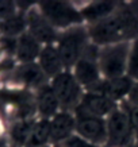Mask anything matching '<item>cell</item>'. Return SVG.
Returning a JSON list of instances; mask_svg holds the SVG:
<instances>
[{"label": "cell", "mask_w": 138, "mask_h": 147, "mask_svg": "<svg viewBox=\"0 0 138 147\" xmlns=\"http://www.w3.org/2000/svg\"><path fill=\"white\" fill-rule=\"evenodd\" d=\"M108 142L107 147H130L135 142L131 109L122 102L106 117Z\"/></svg>", "instance_id": "cell-4"}, {"label": "cell", "mask_w": 138, "mask_h": 147, "mask_svg": "<svg viewBox=\"0 0 138 147\" xmlns=\"http://www.w3.org/2000/svg\"><path fill=\"white\" fill-rule=\"evenodd\" d=\"M41 50H42V45L27 31L23 32L18 38L16 57L22 63L37 62L41 54Z\"/></svg>", "instance_id": "cell-17"}, {"label": "cell", "mask_w": 138, "mask_h": 147, "mask_svg": "<svg viewBox=\"0 0 138 147\" xmlns=\"http://www.w3.org/2000/svg\"><path fill=\"white\" fill-rule=\"evenodd\" d=\"M126 76H129L133 81H138V38L130 42V53Z\"/></svg>", "instance_id": "cell-21"}, {"label": "cell", "mask_w": 138, "mask_h": 147, "mask_svg": "<svg viewBox=\"0 0 138 147\" xmlns=\"http://www.w3.org/2000/svg\"><path fill=\"white\" fill-rule=\"evenodd\" d=\"M119 104H116L114 100L106 96L100 90H92V92H85L83 96L79 108L76 109L75 113H84V115L98 116L104 117L110 115Z\"/></svg>", "instance_id": "cell-10"}, {"label": "cell", "mask_w": 138, "mask_h": 147, "mask_svg": "<svg viewBox=\"0 0 138 147\" xmlns=\"http://www.w3.org/2000/svg\"><path fill=\"white\" fill-rule=\"evenodd\" d=\"M125 102L129 105L130 109L138 111V81H134L133 88L130 90V93H129V96H127Z\"/></svg>", "instance_id": "cell-22"}, {"label": "cell", "mask_w": 138, "mask_h": 147, "mask_svg": "<svg viewBox=\"0 0 138 147\" xmlns=\"http://www.w3.org/2000/svg\"><path fill=\"white\" fill-rule=\"evenodd\" d=\"M80 8L83 20L87 26L100 22L114 13L119 7L120 1L116 0H92V1H76Z\"/></svg>", "instance_id": "cell-12"}, {"label": "cell", "mask_w": 138, "mask_h": 147, "mask_svg": "<svg viewBox=\"0 0 138 147\" xmlns=\"http://www.w3.org/2000/svg\"><path fill=\"white\" fill-rule=\"evenodd\" d=\"M27 20V32L34 36L42 46L54 45L58 38V32L50 22L44 16V13L39 11L37 3L26 12Z\"/></svg>", "instance_id": "cell-9"}, {"label": "cell", "mask_w": 138, "mask_h": 147, "mask_svg": "<svg viewBox=\"0 0 138 147\" xmlns=\"http://www.w3.org/2000/svg\"><path fill=\"white\" fill-rule=\"evenodd\" d=\"M35 94V107H37V117L38 119H53L58 112L61 111L60 101L54 93L50 82L41 86L39 89L34 92Z\"/></svg>", "instance_id": "cell-13"}, {"label": "cell", "mask_w": 138, "mask_h": 147, "mask_svg": "<svg viewBox=\"0 0 138 147\" xmlns=\"http://www.w3.org/2000/svg\"><path fill=\"white\" fill-rule=\"evenodd\" d=\"M76 115V135L99 147H107L108 132L107 120L104 117L75 113Z\"/></svg>", "instance_id": "cell-8"}, {"label": "cell", "mask_w": 138, "mask_h": 147, "mask_svg": "<svg viewBox=\"0 0 138 147\" xmlns=\"http://www.w3.org/2000/svg\"><path fill=\"white\" fill-rule=\"evenodd\" d=\"M48 144H50V120L37 117L24 147H44Z\"/></svg>", "instance_id": "cell-18"}, {"label": "cell", "mask_w": 138, "mask_h": 147, "mask_svg": "<svg viewBox=\"0 0 138 147\" xmlns=\"http://www.w3.org/2000/svg\"><path fill=\"white\" fill-rule=\"evenodd\" d=\"M50 85L60 101L61 111L73 112L79 108L85 90L79 84L71 70H64L61 74L50 80Z\"/></svg>", "instance_id": "cell-7"}, {"label": "cell", "mask_w": 138, "mask_h": 147, "mask_svg": "<svg viewBox=\"0 0 138 147\" xmlns=\"http://www.w3.org/2000/svg\"><path fill=\"white\" fill-rule=\"evenodd\" d=\"M15 78L27 86L33 89V92H35L37 89H39L41 86L46 85L50 82V80L46 77L44 70L39 67V65L37 62L31 63H22L20 66L16 69L15 73Z\"/></svg>", "instance_id": "cell-15"}, {"label": "cell", "mask_w": 138, "mask_h": 147, "mask_svg": "<svg viewBox=\"0 0 138 147\" xmlns=\"http://www.w3.org/2000/svg\"><path fill=\"white\" fill-rule=\"evenodd\" d=\"M37 5L57 31H63L79 24H85L76 1L48 0V1H39L37 3Z\"/></svg>", "instance_id": "cell-3"}, {"label": "cell", "mask_w": 138, "mask_h": 147, "mask_svg": "<svg viewBox=\"0 0 138 147\" xmlns=\"http://www.w3.org/2000/svg\"><path fill=\"white\" fill-rule=\"evenodd\" d=\"M54 45L60 53L65 70H72L87 47L91 45L87 24H79L60 31Z\"/></svg>", "instance_id": "cell-2"}, {"label": "cell", "mask_w": 138, "mask_h": 147, "mask_svg": "<svg viewBox=\"0 0 138 147\" xmlns=\"http://www.w3.org/2000/svg\"><path fill=\"white\" fill-rule=\"evenodd\" d=\"M37 63L39 65V67L44 70V73L49 80H53L54 77H57L58 74H61L65 70L56 45L42 46V50H41Z\"/></svg>", "instance_id": "cell-14"}, {"label": "cell", "mask_w": 138, "mask_h": 147, "mask_svg": "<svg viewBox=\"0 0 138 147\" xmlns=\"http://www.w3.org/2000/svg\"><path fill=\"white\" fill-rule=\"evenodd\" d=\"M44 147H54V146H52V144H48V146H44Z\"/></svg>", "instance_id": "cell-27"}, {"label": "cell", "mask_w": 138, "mask_h": 147, "mask_svg": "<svg viewBox=\"0 0 138 147\" xmlns=\"http://www.w3.org/2000/svg\"><path fill=\"white\" fill-rule=\"evenodd\" d=\"M127 107H129V105H127ZM131 117H133L134 136H135V140L138 142V111H133V109H131Z\"/></svg>", "instance_id": "cell-25"}, {"label": "cell", "mask_w": 138, "mask_h": 147, "mask_svg": "<svg viewBox=\"0 0 138 147\" xmlns=\"http://www.w3.org/2000/svg\"><path fill=\"white\" fill-rule=\"evenodd\" d=\"M26 28L27 20L24 12L15 13L0 23V30L4 32L5 36H12V38H15L16 35L20 36L23 32H26Z\"/></svg>", "instance_id": "cell-19"}, {"label": "cell", "mask_w": 138, "mask_h": 147, "mask_svg": "<svg viewBox=\"0 0 138 147\" xmlns=\"http://www.w3.org/2000/svg\"><path fill=\"white\" fill-rule=\"evenodd\" d=\"M130 42H120L99 47V67L104 80L123 77L127 73Z\"/></svg>", "instance_id": "cell-5"}, {"label": "cell", "mask_w": 138, "mask_h": 147, "mask_svg": "<svg viewBox=\"0 0 138 147\" xmlns=\"http://www.w3.org/2000/svg\"><path fill=\"white\" fill-rule=\"evenodd\" d=\"M15 7H16V4L14 3V1H0V16L1 18H10V16H12V15H15Z\"/></svg>", "instance_id": "cell-24"}, {"label": "cell", "mask_w": 138, "mask_h": 147, "mask_svg": "<svg viewBox=\"0 0 138 147\" xmlns=\"http://www.w3.org/2000/svg\"><path fill=\"white\" fill-rule=\"evenodd\" d=\"M0 45L1 49L7 51V53H16V46H18V39L12 38V36H3L0 39Z\"/></svg>", "instance_id": "cell-23"}, {"label": "cell", "mask_w": 138, "mask_h": 147, "mask_svg": "<svg viewBox=\"0 0 138 147\" xmlns=\"http://www.w3.org/2000/svg\"><path fill=\"white\" fill-rule=\"evenodd\" d=\"M98 55L99 47L91 43L71 70L73 76L76 77V80L79 81V84L84 88L85 92L98 90L104 81L100 67H99Z\"/></svg>", "instance_id": "cell-6"}, {"label": "cell", "mask_w": 138, "mask_h": 147, "mask_svg": "<svg viewBox=\"0 0 138 147\" xmlns=\"http://www.w3.org/2000/svg\"><path fill=\"white\" fill-rule=\"evenodd\" d=\"M76 135V115L73 112L60 111L50 119V144L58 147Z\"/></svg>", "instance_id": "cell-11"}, {"label": "cell", "mask_w": 138, "mask_h": 147, "mask_svg": "<svg viewBox=\"0 0 138 147\" xmlns=\"http://www.w3.org/2000/svg\"><path fill=\"white\" fill-rule=\"evenodd\" d=\"M37 119H26V120L15 121L11 127L10 135L12 142L16 144V147H24L27 143V139L30 136V132L33 129V125Z\"/></svg>", "instance_id": "cell-20"}, {"label": "cell", "mask_w": 138, "mask_h": 147, "mask_svg": "<svg viewBox=\"0 0 138 147\" xmlns=\"http://www.w3.org/2000/svg\"><path fill=\"white\" fill-rule=\"evenodd\" d=\"M133 85L134 81L129 76H123L118 77V78H112V80H104L102 86L98 90L103 92L106 96L114 100L116 104H122L126 101Z\"/></svg>", "instance_id": "cell-16"}, {"label": "cell", "mask_w": 138, "mask_h": 147, "mask_svg": "<svg viewBox=\"0 0 138 147\" xmlns=\"http://www.w3.org/2000/svg\"><path fill=\"white\" fill-rule=\"evenodd\" d=\"M87 27L91 43L98 47L137 39L138 1H120L114 13Z\"/></svg>", "instance_id": "cell-1"}, {"label": "cell", "mask_w": 138, "mask_h": 147, "mask_svg": "<svg viewBox=\"0 0 138 147\" xmlns=\"http://www.w3.org/2000/svg\"><path fill=\"white\" fill-rule=\"evenodd\" d=\"M130 147H138V142H137V140H135V142H134V143H133V144H131V146H130Z\"/></svg>", "instance_id": "cell-26"}]
</instances>
